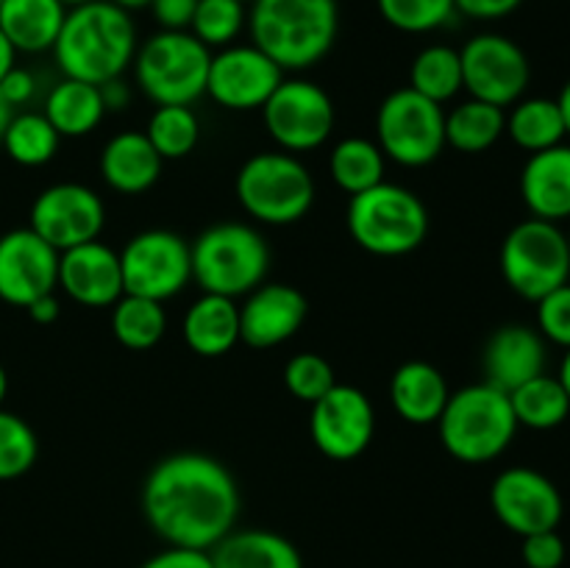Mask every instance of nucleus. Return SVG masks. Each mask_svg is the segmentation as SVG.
<instances>
[{
  "label": "nucleus",
  "mask_w": 570,
  "mask_h": 568,
  "mask_svg": "<svg viewBox=\"0 0 570 568\" xmlns=\"http://www.w3.org/2000/svg\"><path fill=\"white\" fill-rule=\"evenodd\" d=\"M142 516L167 546L209 551L237 527V479L215 457L178 451L145 477Z\"/></svg>",
  "instance_id": "obj_1"
},
{
  "label": "nucleus",
  "mask_w": 570,
  "mask_h": 568,
  "mask_svg": "<svg viewBox=\"0 0 570 568\" xmlns=\"http://www.w3.org/2000/svg\"><path fill=\"white\" fill-rule=\"evenodd\" d=\"M137 48L131 14L109 0H89L67 9L53 56L65 78L104 87L122 78V72L134 65Z\"/></svg>",
  "instance_id": "obj_2"
},
{
  "label": "nucleus",
  "mask_w": 570,
  "mask_h": 568,
  "mask_svg": "<svg viewBox=\"0 0 570 568\" xmlns=\"http://www.w3.org/2000/svg\"><path fill=\"white\" fill-rule=\"evenodd\" d=\"M250 39L284 72L315 67L340 31L337 0H256L248 14Z\"/></svg>",
  "instance_id": "obj_3"
},
{
  "label": "nucleus",
  "mask_w": 570,
  "mask_h": 568,
  "mask_svg": "<svg viewBox=\"0 0 570 568\" xmlns=\"http://www.w3.org/2000/svg\"><path fill=\"white\" fill-rule=\"evenodd\" d=\"M440 443L454 460L482 466L495 460L515 440L518 421L510 393L488 382L468 384L449 395L443 415L438 418Z\"/></svg>",
  "instance_id": "obj_4"
},
{
  "label": "nucleus",
  "mask_w": 570,
  "mask_h": 568,
  "mask_svg": "<svg viewBox=\"0 0 570 568\" xmlns=\"http://www.w3.org/2000/svg\"><path fill=\"white\" fill-rule=\"evenodd\" d=\"M351 239L373 256H406L423 245L429 234V212L412 189L401 184H376L351 195L345 212Z\"/></svg>",
  "instance_id": "obj_5"
},
{
  "label": "nucleus",
  "mask_w": 570,
  "mask_h": 568,
  "mask_svg": "<svg viewBox=\"0 0 570 568\" xmlns=\"http://www.w3.org/2000/svg\"><path fill=\"white\" fill-rule=\"evenodd\" d=\"M193 282L204 293L239 298L259 287L271 267L265 237L248 223H215L189 243Z\"/></svg>",
  "instance_id": "obj_6"
},
{
  "label": "nucleus",
  "mask_w": 570,
  "mask_h": 568,
  "mask_svg": "<svg viewBox=\"0 0 570 568\" xmlns=\"http://www.w3.org/2000/svg\"><path fill=\"white\" fill-rule=\"evenodd\" d=\"M234 189L239 206L267 226L304 221L315 204V178L309 167L287 150H265L245 159Z\"/></svg>",
  "instance_id": "obj_7"
},
{
  "label": "nucleus",
  "mask_w": 570,
  "mask_h": 568,
  "mask_svg": "<svg viewBox=\"0 0 570 568\" xmlns=\"http://www.w3.org/2000/svg\"><path fill=\"white\" fill-rule=\"evenodd\" d=\"M212 50L189 31H159L134 56V81L156 106H193L206 95Z\"/></svg>",
  "instance_id": "obj_8"
},
{
  "label": "nucleus",
  "mask_w": 570,
  "mask_h": 568,
  "mask_svg": "<svg viewBox=\"0 0 570 568\" xmlns=\"http://www.w3.org/2000/svg\"><path fill=\"white\" fill-rule=\"evenodd\" d=\"M501 276L512 293L527 301H540L551 290L570 282L568 234L557 223L529 217L501 243Z\"/></svg>",
  "instance_id": "obj_9"
},
{
  "label": "nucleus",
  "mask_w": 570,
  "mask_h": 568,
  "mask_svg": "<svg viewBox=\"0 0 570 568\" xmlns=\"http://www.w3.org/2000/svg\"><path fill=\"white\" fill-rule=\"evenodd\" d=\"M376 145L384 159L426 167L445 150V111L415 89L401 87L376 111Z\"/></svg>",
  "instance_id": "obj_10"
},
{
  "label": "nucleus",
  "mask_w": 570,
  "mask_h": 568,
  "mask_svg": "<svg viewBox=\"0 0 570 568\" xmlns=\"http://www.w3.org/2000/svg\"><path fill=\"white\" fill-rule=\"evenodd\" d=\"M122 290L165 304L193 282L189 243L167 228H148L134 234L120 251Z\"/></svg>",
  "instance_id": "obj_11"
},
{
  "label": "nucleus",
  "mask_w": 570,
  "mask_h": 568,
  "mask_svg": "<svg viewBox=\"0 0 570 568\" xmlns=\"http://www.w3.org/2000/svg\"><path fill=\"white\" fill-rule=\"evenodd\" d=\"M265 128L287 154H306L328 143L334 131V100L321 84L284 78L262 106Z\"/></svg>",
  "instance_id": "obj_12"
},
{
  "label": "nucleus",
  "mask_w": 570,
  "mask_h": 568,
  "mask_svg": "<svg viewBox=\"0 0 570 568\" xmlns=\"http://www.w3.org/2000/svg\"><path fill=\"white\" fill-rule=\"evenodd\" d=\"M462 89L484 104L507 109L518 104L532 81V65L518 42L501 33H476L460 50Z\"/></svg>",
  "instance_id": "obj_13"
},
{
  "label": "nucleus",
  "mask_w": 570,
  "mask_h": 568,
  "mask_svg": "<svg viewBox=\"0 0 570 568\" xmlns=\"http://www.w3.org/2000/svg\"><path fill=\"white\" fill-rule=\"evenodd\" d=\"M106 226V204L95 189L76 182H61L42 189L33 198L28 228L56 251H70L76 245L100 239Z\"/></svg>",
  "instance_id": "obj_14"
},
{
  "label": "nucleus",
  "mask_w": 570,
  "mask_h": 568,
  "mask_svg": "<svg viewBox=\"0 0 570 568\" xmlns=\"http://www.w3.org/2000/svg\"><path fill=\"white\" fill-rule=\"evenodd\" d=\"M309 434L317 451L328 460L348 462L365 454L376 434L373 401L351 384H334L323 399L312 404Z\"/></svg>",
  "instance_id": "obj_15"
},
{
  "label": "nucleus",
  "mask_w": 570,
  "mask_h": 568,
  "mask_svg": "<svg viewBox=\"0 0 570 568\" xmlns=\"http://www.w3.org/2000/svg\"><path fill=\"white\" fill-rule=\"evenodd\" d=\"M490 507L495 518L521 538L557 529L566 512L560 488L546 473L523 466L507 468L493 479Z\"/></svg>",
  "instance_id": "obj_16"
},
{
  "label": "nucleus",
  "mask_w": 570,
  "mask_h": 568,
  "mask_svg": "<svg viewBox=\"0 0 570 568\" xmlns=\"http://www.w3.org/2000/svg\"><path fill=\"white\" fill-rule=\"evenodd\" d=\"M282 81V67L254 42L228 45L212 53L206 95L228 111H254L267 104Z\"/></svg>",
  "instance_id": "obj_17"
},
{
  "label": "nucleus",
  "mask_w": 570,
  "mask_h": 568,
  "mask_svg": "<svg viewBox=\"0 0 570 568\" xmlns=\"http://www.w3.org/2000/svg\"><path fill=\"white\" fill-rule=\"evenodd\" d=\"M59 287V251L31 228H11L0 237V301L31 306Z\"/></svg>",
  "instance_id": "obj_18"
},
{
  "label": "nucleus",
  "mask_w": 570,
  "mask_h": 568,
  "mask_svg": "<svg viewBox=\"0 0 570 568\" xmlns=\"http://www.w3.org/2000/svg\"><path fill=\"white\" fill-rule=\"evenodd\" d=\"M309 317V298L293 284L273 282L250 290L239 306V340L250 349H276L301 332Z\"/></svg>",
  "instance_id": "obj_19"
},
{
  "label": "nucleus",
  "mask_w": 570,
  "mask_h": 568,
  "mask_svg": "<svg viewBox=\"0 0 570 568\" xmlns=\"http://www.w3.org/2000/svg\"><path fill=\"white\" fill-rule=\"evenodd\" d=\"M59 287L67 298L89 310L115 306L126 295L122 290L120 254L100 239L76 245L59 254Z\"/></svg>",
  "instance_id": "obj_20"
},
{
  "label": "nucleus",
  "mask_w": 570,
  "mask_h": 568,
  "mask_svg": "<svg viewBox=\"0 0 570 568\" xmlns=\"http://www.w3.org/2000/svg\"><path fill=\"white\" fill-rule=\"evenodd\" d=\"M484 382L512 393L529 379L546 373V340L538 329L507 323L490 334L482 354Z\"/></svg>",
  "instance_id": "obj_21"
},
{
  "label": "nucleus",
  "mask_w": 570,
  "mask_h": 568,
  "mask_svg": "<svg viewBox=\"0 0 570 568\" xmlns=\"http://www.w3.org/2000/svg\"><path fill=\"white\" fill-rule=\"evenodd\" d=\"M521 198L532 217L560 223L570 217V145L529 154L521 170Z\"/></svg>",
  "instance_id": "obj_22"
},
{
  "label": "nucleus",
  "mask_w": 570,
  "mask_h": 568,
  "mask_svg": "<svg viewBox=\"0 0 570 568\" xmlns=\"http://www.w3.org/2000/svg\"><path fill=\"white\" fill-rule=\"evenodd\" d=\"M161 159L145 131L115 134L100 150V176L115 193L142 195L159 182Z\"/></svg>",
  "instance_id": "obj_23"
},
{
  "label": "nucleus",
  "mask_w": 570,
  "mask_h": 568,
  "mask_svg": "<svg viewBox=\"0 0 570 568\" xmlns=\"http://www.w3.org/2000/svg\"><path fill=\"white\" fill-rule=\"evenodd\" d=\"M449 382L432 362H404L390 382V401H393L395 412L412 427L438 423L449 404Z\"/></svg>",
  "instance_id": "obj_24"
},
{
  "label": "nucleus",
  "mask_w": 570,
  "mask_h": 568,
  "mask_svg": "<svg viewBox=\"0 0 570 568\" xmlns=\"http://www.w3.org/2000/svg\"><path fill=\"white\" fill-rule=\"evenodd\" d=\"M184 343L193 354L215 360L239 343V306L226 295L204 293L193 301L181 321Z\"/></svg>",
  "instance_id": "obj_25"
},
{
  "label": "nucleus",
  "mask_w": 570,
  "mask_h": 568,
  "mask_svg": "<svg viewBox=\"0 0 570 568\" xmlns=\"http://www.w3.org/2000/svg\"><path fill=\"white\" fill-rule=\"evenodd\" d=\"M212 568H304L293 540L273 529L234 527L209 549Z\"/></svg>",
  "instance_id": "obj_26"
},
{
  "label": "nucleus",
  "mask_w": 570,
  "mask_h": 568,
  "mask_svg": "<svg viewBox=\"0 0 570 568\" xmlns=\"http://www.w3.org/2000/svg\"><path fill=\"white\" fill-rule=\"evenodd\" d=\"M65 17L67 6L61 0H3L0 31L9 37L17 53H45L53 50Z\"/></svg>",
  "instance_id": "obj_27"
},
{
  "label": "nucleus",
  "mask_w": 570,
  "mask_h": 568,
  "mask_svg": "<svg viewBox=\"0 0 570 568\" xmlns=\"http://www.w3.org/2000/svg\"><path fill=\"white\" fill-rule=\"evenodd\" d=\"M45 117L59 137H87L106 117L104 92L98 84L61 78L45 98Z\"/></svg>",
  "instance_id": "obj_28"
},
{
  "label": "nucleus",
  "mask_w": 570,
  "mask_h": 568,
  "mask_svg": "<svg viewBox=\"0 0 570 568\" xmlns=\"http://www.w3.org/2000/svg\"><path fill=\"white\" fill-rule=\"evenodd\" d=\"M507 128V111L501 106L468 98L445 115V145L460 154H484L493 148Z\"/></svg>",
  "instance_id": "obj_29"
},
{
  "label": "nucleus",
  "mask_w": 570,
  "mask_h": 568,
  "mask_svg": "<svg viewBox=\"0 0 570 568\" xmlns=\"http://www.w3.org/2000/svg\"><path fill=\"white\" fill-rule=\"evenodd\" d=\"M504 134H510L512 143L529 154L554 148L568 137L557 98H521L512 104Z\"/></svg>",
  "instance_id": "obj_30"
},
{
  "label": "nucleus",
  "mask_w": 570,
  "mask_h": 568,
  "mask_svg": "<svg viewBox=\"0 0 570 568\" xmlns=\"http://www.w3.org/2000/svg\"><path fill=\"white\" fill-rule=\"evenodd\" d=\"M510 404L512 412H515L518 427L538 429V432L557 429L570 415L566 388L560 384V379L549 376V373H540V376L529 379L521 388L512 390Z\"/></svg>",
  "instance_id": "obj_31"
},
{
  "label": "nucleus",
  "mask_w": 570,
  "mask_h": 568,
  "mask_svg": "<svg viewBox=\"0 0 570 568\" xmlns=\"http://www.w3.org/2000/svg\"><path fill=\"white\" fill-rule=\"evenodd\" d=\"M328 173L343 193L360 195L384 182V154L373 139L345 137L332 148Z\"/></svg>",
  "instance_id": "obj_32"
},
{
  "label": "nucleus",
  "mask_w": 570,
  "mask_h": 568,
  "mask_svg": "<svg viewBox=\"0 0 570 568\" xmlns=\"http://www.w3.org/2000/svg\"><path fill=\"white\" fill-rule=\"evenodd\" d=\"M167 312L161 301L142 295H122L111 306V332L117 343L131 351H148L165 337Z\"/></svg>",
  "instance_id": "obj_33"
},
{
  "label": "nucleus",
  "mask_w": 570,
  "mask_h": 568,
  "mask_svg": "<svg viewBox=\"0 0 570 568\" xmlns=\"http://www.w3.org/2000/svg\"><path fill=\"white\" fill-rule=\"evenodd\" d=\"M410 89L443 106L462 92L460 50L449 45H429L412 59Z\"/></svg>",
  "instance_id": "obj_34"
},
{
  "label": "nucleus",
  "mask_w": 570,
  "mask_h": 568,
  "mask_svg": "<svg viewBox=\"0 0 570 568\" xmlns=\"http://www.w3.org/2000/svg\"><path fill=\"white\" fill-rule=\"evenodd\" d=\"M0 143H3L9 159L17 161V165L42 167L56 156L61 137L45 115H39V111H20L9 123Z\"/></svg>",
  "instance_id": "obj_35"
},
{
  "label": "nucleus",
  "mask_w": 570,
  "mask_h": 568,
  "mask_svg": "<svg viewBox=\"0 0 570 568\" xmlns=\"http://www.w3.org/2000/svg\"><path fill=\"white\" fill-rule=\"evenodd\" d=\"M145 137L161 159H184L195 150L200 139V123L193 106H156L150 115Z\"/></svg>",
  "instance_id": "obj_36"
},
{
  "label": "nucleus",
  "mask_w": 570,
  "mask_h": 568,
  "mask_svg": "<svg viewBox=\"0 0 570 568\" xmlns=\"http://www.w3.org/2000/svg\"><path fill=\"white\" fill-rule=\"evenodd\" d=\"M245 22H248V11L239 0H198L189 33L209 50H223L234 45Z\"/></svg>",
  "instance_id": "obj_37"
},
{
  "label": "nucleus",
  "mask_w": 570,
  "mask_h": 568,
  "mask_svg": "<svg viewBox=\"0 0 570 568\" xmlns=\"http://www.w3.org/2000/svg\"><path fill=\"white\" fill-rule=\"evenodd\" d=\"M39 460V438L26 418L0 407V482L20 479Z\"/></svg>",
  "instance_id": "obj_38"
},
{
  "label": "nucleus",
  "mask_w": 570,
  "mask_h": 568,
  "mask_svg": "<svg viewBox=\"0 0 570 568\" xmlns=\"http://www.w3.org/2000/svg\"><path fill=\"white\" fill-rule=\"evenodd\" d=\"M387 26L404 33H429L454 17V0H376Z\"/></svg>",
  "instance_id": "obj_39"
},
{
  "label": "nucleus",
  "mask_w": 570,
  "mask_h": 568,
  "mask_svg": "<svg viewBox=\"0 0 570 568\" xmlns=\"http://www.w3.org/2000/svg\"><path fill=\"white\" fill-rule=\"evenodd\" d=\"M284 384L298 401L315 404L317 399H323L337 384V376H334V368L326 356L304 351V354H295L284 365Z\"/></svg>",
  "instance_id": "obj_40"
},
{
  "label": "nucleus",
  "mask_w": 570,
  "mask_h": 568,
  "mask_svg": "<svg viewBox=\"0 0 570 568\" xmlns=\"http://www.w3.org/2000/svg\"><path fill=\"white\" fill-rule=\"evenodd\" d=\"M534 304H538V332L543 334V340L570 349V282L551 290Z\"/></svg>",
  "instance_id": "obj_41"
},
{
  "label": "nucleus",
  "mask_w": 570,
  "mask_h": 568,
  "mask_svg": "<svg viewBox=\"0 0 570 568\" xmlns=\"http://www.w3.org/2000/svg\"><path fill=\"white\" fill-rule=\"evenodd\" d=\"M521 557L527 568H560L566 562V540L557 529L549 532H534L523 538Z\"/></svg>",
  "instance_id": "obj_42"
},
{
  "label": "nucleus",
  "mask_w": 570,
  "mask_h": 568,
  "mask_svg": "<svg viewBox=\"0 0 570 568\" xmlns=\"http://www.w3.org/2000/svg\"><path fill=\"white\" fill-rule=\"evenodd\" d=\"M195 6H198V0H154L150 11H154L161 31H189Z\"/></svg>",
  "instance_id": "obj_43"
},
{
  "label": "nucleus",
  "mask_w": 570,
  "mask_h": 568,
  "mask_svg": "<svg viewBox=\"0 0 570 568\" xmlns=\"http://www.w3.org/2000/svg\"><path fill=\"white\" fill-rule=\"evenodd\" d=\"M139 568H212L209 551L181 549V546H167L165 551L145 560Z\"/></svg>",
  "instance_id": "obj_44"
},
{
  "label": "nucleus",
  "mask_w": 570,
  "mask_h": 568,
  "mask_svg": "<svg viewBox=\"0 0 570 568\" xmlns=\"http://www.w3.org/2000/svg\"><path fill=\"white\" fill-rule=\"evenodd\" d=\"M0 92H3L6 100L17 109V106L28 104V100L37 95V78L28 70H22V67H11V70L0 78Z\"/></svg>",
  "instance_id": "obj_45"
},
{
  "label": "nucleus",
  "mask_w": 570,
  "mask_h": 568,
  "mask_svg": "<svg viewBox=\"0 0 570 568\" xmlns=\"http://www.w3.org/2000/svg\"><path fill=\"white\" fill-rule=\"evenodd\" d=\"M523 0H454L456 11H462L471 20H501L512 14Z\"/></svg>",
  "instance_id": "obj_46"
},
{
  "label": "nucleus",
  "mask_w": 570,
  "mask_h": 568,
  "mask_svg": "<svg viewBox=\"0 0 570 568\" xmlns=\"http://www.w3.org/2000/svg\"><path fill=\"white\" fill-rule=\"evenodd\" d=\"M26 312L31 315L33 323H39V326H50V323L59 321L61 304H59V298H56V293H48V295H42V298L33 301L31 306H26Z\"/></svg>",
  "instance_id": "obj_47"
},
{
  "label": "nucleus",
  "mask_w": 570,
  "mask_h": 568,
  "mask_svg": "<svg viewBox=\"0 0 570 568\" xmlns=\"http://www.w3.org/2000/svg\"><path fill=\"white\" fill-rule=\"evenodd\" d=\"M100 92H104L106 111L122 109V106H128V100H131V92H128V87L122 84V78H115V81L104 84V87H100Z\"/></svg>",
  "instance_id": "obj_48"
},
{
  "label": "nucleus",
  "mask_w": 570,
  "mask_h": 568,
  "mask_svg": "<svg viewBox=\"0 0 570 568\" xmlns=\"http://www.w3.org/2000/svg\"><path fill=\"white\" fill-rule=\"evenodd\" d=\"M11 67H17V50L14 45L9 42V37L0 31V78H3Z\"/></svg>",
  "instance_id": "obj_49"
},
{
  "label": "nucleus",
  "mask_w": 570,
  "mask_h": 568,
  "mask_svg": "<svg viewBox=\"0 0 570 568\" xmlns=\"http://www.w3.org/2000/svg\"><path fill=\"white\" fill-rule=\"evenodd\" d=\"M14 106L9 104V100H6V95L0 92V139H3V134H6V128H9V123L14 120Z\"/></svg>",
  "instance_id": "obj_50"
},
{
  "label": "nucleus",
  "mask_w": 570,
  "mask_h": 568,
  "mask_svg": "<svg viewBox=\"0 0 570 568\" xmlns=\"http://www.w3.org/2000/svg\"><path fill=\"white\" fill-rule=\"evenodd\" d=\"M557 106H560L562 111V123H566V134L570 137V81L562 87L560 98H557Z\"/></svg>",
  "instance_id": "obj_51"
},
{
  "label": "nucleus",
  "mask_w": 570,
  "mask_h": 568,
  "mask_svg": "<svg viewBox=\"0 0 570 568\" xmlns=\"http://www.w3.org/2000/svg\"><path fill=\"white\" fill-rule=\"evenodd\" d=\"M109 3H115L117 9H122V11H128V14H131V11L150 9V3H154V0H109Z\"/></svg>",
  "instance_id": "obj_52"
},
{
  "label": "nucleus",
  "mask_w": 570,
  "mask_h": 568,
  "mask_svg": "<svg viewBox=\"0 0 570 568\" xmlns=\"http://www.w3.org/2000/svg\"><path fill=\"white\" fill-rule=\"evenodd\" d=\"M557 379H560V384L566 388L570 399V349H566V356H562V365H560V373H557Z\"/></svg>",
  "instance_id": "obj_53"
},
{
  "label": "nucleus",
  "mask_w": 570,
  "mask_h": 568,
  "mask_svg": "<svg viewBox=\"0 0 570 568\" xmlns=\"http://www.w3.org/2000/svg\"><path fill=\"white\" fill-rule=\"evenodd\" d=\"M6 393H9V373H6V368L0 365V407H3Z\"/></svg>",
  "instance_id": "obj_54"
},
{
  "label": "nucleus",
  "mask_w": 570,
  "mask_h": 568,
  "mask_svg": "<svg viewBox=\"0 0 570 568\" xmlns=\"http://www.w3.org/2000/svg\"><path fill=\"white\" fill-rule=\"evenodd\" d=\"M61 3L67 6V9H72V6H81V3H89V0H61Z\"/></svg>",
  "instance_id": "obj_55"
},
{
  "label": "nucleus",
  "mask_w": 570,
  "mask_h": 568,
  "mask_svg": "<svg viewBox=\"0 0 570 568\" xmlns=\"http://www.w3.org/2000/svg\"><path fill=\"white\" fill-rule=\"evenodd\" d=\"M239 3H243V6H254L256 0H239Z\"/></svg>",
  "instance_id": "obj_56"
},
{
  "label": "nucleus",
  "mask_w": 570,
  "mask_h": 568,
  "mask_svg": "<svg viewBox=\"0 0 570 568\" xmlns=\"http://www.w3.org/2000/svg\"><path fill=\"white\" fill-rule=\"evenodd\" d=\"M568 248H570V232H568Z\"/></svg>",
  "instance_id": "obj_57"
},
{
  "label": "nucleus",
  "mask_w": 570,
  "mask_h": 568,
  "mask_svg": "<svg viewBox=\"0 0 570 568\" xmlns=\"http://www.w3.org/2000/svg\"><path fill=\"white\" fill-rule=\"evenodd\" d=\"M0 3H3V0H0Z\"/></svg>",
  "instance_id": "obj_58"
}]
</instances>
